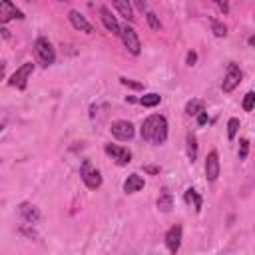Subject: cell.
Listing matches in <instances>:
<instances>
[{"mask_svg": "<svg viewBox=\"0 0 255 255\" xmlns=\"http://www.w3.org/2000/svg\"><path fill=\"white\" fill-rule=\"evenodd\" d=\"M185 203H193L195 211H201V195H199L193 187H189V189L185 191Z\"/></svg>", "mask_w": 255, "mask_h": 255, "instance_id": "obj_18", "label": "cell"}, {"mask_svg": "<svg viewBox=\"0 0 255 255\" xmlns=\"http://www.w3.org/2000/svg\"><path fill=\"white\" fill-rule=\"evenodd\" d=\"M145 20H147V24H149V28L151 30H159V18H157V14L155 12H151V10H147L145 12Z\"/></svg>", "mask_w": 255, "mask_h": 255, "instance_id": "obj_23", "label": "cell"}, {"mask_svg": "<svg viewBox=\"0 0 255 255\" xmlns=\"http://www.w3.org/2000/svg\"><path fill=\"white\" fill-rule=\"evenodd\" d=\"M143 171H147V173H159V167H155V165H143Z\"/></svg>", "mask_w": 255, "mask_h": 255, "instance_id": "obj_32", "label": "cell"}, {"mask_svg": "<svg viewBox=\"0 0 255 255\" xmlns=\"http://www.w3.org/2000/svg\"><path fill=\"white\" fill-rule=\"evenodd\" d=\"M120 82H122L124 86H128V88H131V90H141V88H143V84L133 82V80H129V78H120Z\"/></svg>", "mask_w": 255, "mask_h": 255, "instance_id": "obj_26", "label": "cell"}, {"mask_svg": "<svg viewBox=\"0 0 255 255\" xmlns=\"http://www.w3.org/2000/svg\"><path fill=\"white\" fill-rule=\"evenodd\" d=\"M112 4L116 6V10L126 18V20H133L135 16H133V10H131V4H129V0H112Z\"/></svg>", "mask_w": 255, "mask_h": 255, "instance_id": "obj_16", "label": "cell"}, {"mask_svg": "<svg viewBox=\"0 0 255 255\" xmlns=\"http://www.w3.org/2000/svg\"><path fill=\"white\" fill-rule=\"evenodd\" d=\"M34 54H36L38 62H40L44 68L52 66L54 60H56V52H54L52 44L48 42V38H38V40L34 42Z\"/></svg>", "mask_w": 255, "mask_h": 255, "instance_id": "obj_2", "label": "cell"}, {"mask_svg": "<svg viewBox=\"0 0 255 255\" xmlns=\"http://www.w3.org/2000/svg\"><path fill=\"white\" fill-rule=\"evenodd\" d=\"M120 36H122V42H124V46L128 48V52H129V54L137 56V54L141 52V44H139V38H137L135 30H133L131 26H124Z\"/></svg>", "mask_w": 255, "mask_h": 255, "instance_id": "obj_6", "label": "cell"}, {"mask_svg": "<svg viewBox=\"0 0 255 255\" xmlns=\"http://www.w3.org/2000/svg\"><path fill=\"white\" fill-rule=\"evenodd\" d=\"M171 207H173V197H171V193L163 191V193L157 197V209L163 211V213H167V211H171Z\"/></svg>", "mask_w": 255, "mask_h": 255, "instance_id": "obj_17", "label": "cell"}, {"mask_svg": "<svg viewBox=\"0 0 255 255\" xmlns=\"http://www.w3.org/2000/svg\"><path fill=\"white\" fill-rule=\"evenodd\" d=\"M249 44H251V46H253V48H255V34H253V36H251V38H249Z\"/></svg>", "mask_w": 255, "mask_h": 255, "instance_id": "obj_33", "label": "cell"}, {"mask_svg": "<svg viewBox=\"0 0 255 255\" xmlns=\"http://www.w3.org/2000/svg\"><path fill=\"white\" fill-rule=\"evenodd\" d=\"M199 112H203L201 100H189L187 106H185V114H187V116H197Z\"/></svg>", "mask_w": 255, "mask_h": 255, "instance_id": "obj_21", "label": "cell"}, {"mask_svg": "<svg viewBox=\"0 0 255 255\" xmlns=\"http://www.w3.org/2000/svg\"><path fill=\"white\" fill-rule=\"evenodd\" d=\"M133 4H135V8H137V10H141V12H143V10H147L145 0H133Z\"/></svg>", "mask_w": 255, "mask_h": 255, "instance_id": "obj_31", "label": "cell"}, {"mask_svg": "<svg viewBox=\"0 0 255 255\" xmlns=\"http://www.w3.org/2000/svg\"><path fill=\"white\" fill-rule=\"evenodd\" d=\"M80 175H82V181L90 187V189H98L102 185V173L94 167V163L90 159H84L82 167H80Z\"/></svg>", "mask_w": 255, "mask_h": 255, "instance_id": "obj_3", "label": "cell"}, {"mask_svg": "<svg viewBox=\"0 0 255 255\" xmlns=\"http://www.w3.org/2000/svg\"><path fill=\"white\" fill-rule=\"evenodd\" d=\"M159 102H161V96L155 94V92H149V94H145V96L139 98V104L145 106V108H153V106H157Z\"/></svg>", "mask_w": 255, "mask_h": 255, "instance_id": "obj_19", "label": "cell"}, {"mask_svg": "<svg viewBox=\"0 0 255 255\" xmlns=\"http://www.w3.org/2000/svg\"><path fill=\"white\" fill-rule=\"evenodd\" d=\"M106 153L118 163V165H128L131 161V151L128 147H122V145H116V143H106Z\"/></svg>", "mask_w": 255, "mask_h": 255, "instance_id": "obj_7", "label": "cell"}, {"mask_svg": "<svg viewBox=\"0 0 255 255\" xmlns=\"http://www.w3.org/2000/svg\"><path fill=\"white\" fill-rule=\"evenodd\" d=\"M18 213H20V217H22L28 225H34V223H38V219H40L38 207L32 205V203H28V201H24V203L18 205Z\"/></svg>", "mask_w": 255, "mask_h": 255, "instance_id": "obj_11", "label": "cell"}, {"mask_svg": "<svg viewBox=\"0 0 255 255\" xmlns=\"http://www.w3.org/2000/svg\"><path fill=\"white\" fill-rule=\"evenodd\" d=\"M68 20H70V24H72L76 30H80V32H86V34H92V32H94V26H92L78 10H70V12H68Z\"/></svg>", "mask_w": 255, "mask_h": 255, "instance_id": "obj_13", "label": "cell"}, {"mask_svg": "<svg viewBox=\"0 0 255 255\" xmlns=\"http://www.w3.org/2000/svg\"><path fill=\"white\" fill-rule=\"evenodd\" d=\"M253 108H255V92H247L245 98H243V110L251 112Z\"/></svg>", "mask_w": 255, "mask_h": 255, "instance_id": "obj_25", "label": "cell"}, {"mask_svg": "<svg viewBox=\"0 0 255 255\" xmlns=\"http://www.w3.org/2000/svg\"><path fill=\"white\" fill-rule=\"evenodd\" d=\"M185 62H187V66H193V64L197 62V54H195V52H187V56H185Z\"/></svg>", "mask_w": 255, "mask_h": 255, "instance_id": "obj_29", "label": "cell"}, {"mask_svg": "<svg viewBox=\"0 0 255 255\" xmlns=\"http://www.w3.org/2000/svg\"><path fill=\"white\" fill-rule=\"evenodd\" d=\"M110 129H112V135H114V137H118V139H122V141L131 139V137H133V133H135L133 126H131L128 120H118V122H114Z\"/></svg>", "mask_w": 255, "mask_h": 255, "instance_id": "obj_8", "label": "cell"}, {"mask_svg": "<svg viewBox=\"0 0 255 255\" xmlns=\"http://www.w3.org/2000/svg\"><path fill=\"white\" fill-rule=\"evenodd\" d=\"M141 137L153 145H161L167 139V120L159 114H153L141 124Z\"/></svg>", "mask_w": 255, "mask_h": 255, "instance_id": "obj_1", "label": "cell"}, {"mask_svg": "<svg viewBox=\"0 0 255 255\" xmlns=\"http://www.w3.org/2000/svg\"><path fill=\"white\" fill-rule=\"evenodd\" d=\"M197 124H199V126L207 124V114H205V112H199V114H197Z\"/></svg>", "mask_w": 255, "mask_h": 255, "instance_id": "obj_30", "label": "cell"}, {"mask_svg": "<svg viewBox=\"0 0 255 255\" xmlns=\"http://www.w3.org/2000/svg\"><path fill=\"white\" fill-rule=\"evenodd\" d=\"M165 245H167L169 253H177L179 251V245H181V225H173V227L167 229Z\"/></svg>", "mask_w": 255, "mask_h": 255, "instance_id": "obj_12", "label": "cell"}, {"mask_svg": "<svg viewBox=\"0 0 255 255\" xmlns=\"http://www.w3.org/2000/svg\"><path fill=\"white\" fill-rule=\"evenodd\" d=\"M237 129H239V120H237V118H231V120L227 122V137L233 139L235 133H237Z\"/></svg>", "mask_w": 255, "mask_h": 255, "instance_id": "obj_24", "label": "cell"}, {"mask_svg": "<svg viewBox=\"0 0 255 255\" xmlns=\"http://www.w3.org/2000/svg\"><path fill=\"white\" fill-rule=\"evenodd\" d=\"M241 78H243V74H241L239 66L233 64V62L227 64V70H225V76H223V82H221V90H223L225 94L233 92V90L241 84Z\"/></svg>", "mask_w": 255, "mask_h": 255, "instance_id": "obj_5", "label": "cell"}, {"mask_svg": "<svg viewBox=\"0 0 255 255\" xmlns=\"http://www.w3.org/2000/svg\"><path fill=\"white\" fill-rule=\"evenodd\" d=\"M32 72H34V64H32V62H24V64H22L20 68H16V72L10 76L8 84H10L12 88L24 90L26 84H28V80H30V76H32Z\"/></svg>", "mask_w": 255, "mask_h": 255, "instance_id": "obj_4", "label": "cell"}, {"mask_svg": "<svg viewBox=\"0 0 255 255\" xmlns=\"http://www.w3.org/2000/svg\"><path fill=\"white\" fill-rule=\"evenodd\" d=\"M213 2H215V6L219 8V12H223V14L229 12V0H213Z\"/></svg>", "mask_w": 255, "mask_h": 255, "instance_id": "obj_28", "label": "cell"}, {"mask_svg": "<svg viewBox=\"0 0 255 255\" xmlns=\"http://www.w3.org/2000/svg\"><path fill=\"white\" fill-rule=\"evenodd\" d=\"M249 153V141L247 139H241L239 141V159H245Z\"/></svg>", "mask_w": 255, "mask_h": 255, "instance_id": "obj_27", "label": "cell"}, {"mask_svg": "<svg viewBox=\"0 0 255 255\" xmlns=\"http://www.w3.org/2000/svg\"><path fill=\"white\" fill-rule=\"evenodd\" d=\"M139 189H143V177L139 173H129L128 179L124 181V191L126 193H135Z\"/></svg>", "mask_w": 255, "mask_h": 255, "instance_id": "obj_15", "label": "cell"}, {"mask_svg": "<svg viewBox=\"0 0 255 255\" xmlns=\"http://www.w3.org/2000/svg\"><path fill=\"white\" fill-rule=\"evenodd\" d=\"M22 20L24 18V14H22V10H18L10 0H2L0 2V22L2 24H6V22H10V20Z\"/></svg>", "mask_w": 255, "mask_h": 255, "instance_id": "obj_9", "label": "cell"}, {"mask_svg": "<svg viewBox=\"0 0 255 255\" xmlns=\"http://www.w3.org/2000/svg\"><path fill=\"white\" fill-rule=\"evenodd\" d=\"M58 2H70V0H58Z\"/></svg>", "mask_w": 255, "mask_h": 255, "instance_id": "obj_34", "label": "cell"}, {"mask_svg": "<svg viewBox=\"0 0 255 255\" xmlns=\"http://www.w3.org/2000/svg\"><path fill=\"white\" fill-rule=\"evenodd\" d=\"M211 32H213L217 38H225V36H227V26L221 24L219 20H211Z\"/></svg>", "mask_w": 255, "mask_h": 255, "instance_id": "obj_22", "label": "cell"}, {"mask_svg": "<svg viewBox=\"0 0 255 255\" xmlns=\"http://www.w3.org/2000/svg\"><path fill=\"white\" fill-rule=\"evenodd\" d=\"M100 18H102L104 26H106L112 34H116V36H120V34H122V28H120V24H118L116 16H112V12H110L106 6H102V8H100Z\"/></svg>", "mask_w": 255, "mask_h": 255, "instance_id": "obj_14", "label": "cell"}, {"mask_svg": "<svg viewBox=\"0 0 255 255\" xmlns=\"http://www.w3.org/2000/svg\"><path fill=\"white\" fill-rule=\"evenodd\" d=\"M185 141H187V157L191 161H195L197 159V139H195V135L193 133H187Z\"/></svg>", "mask_w": 255, "mask_h": 255, "instance_id": "obj_20", "label": "cell"}, {"mask_svg": "<svg viewBox=\"0 0 255 255\" xmlns=\"http://www.w3.org/2000/svg\"><path fill=\"white\" fill-rule=\"evenodd\" d=\"M219 177V157H217V151H209L207 153V159H205V179L207 181H215Z\"/></svg>", "mask_w": 255, "mask_h": 255, "instance_id": "obj_10", "label": "cell"}]
</instances>
